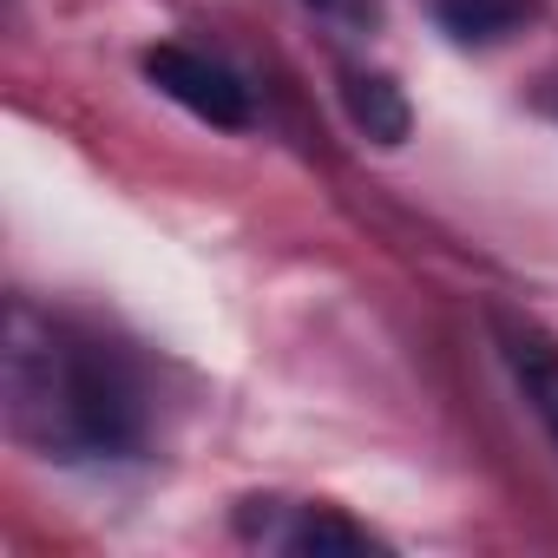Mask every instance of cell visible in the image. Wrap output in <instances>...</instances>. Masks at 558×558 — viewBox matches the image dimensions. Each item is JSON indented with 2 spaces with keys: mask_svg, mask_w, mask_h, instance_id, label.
I'll list each match as a JSON object with an SVG mask.
<instances>
[{
  "mask_svg": "<svg viewBox=\"0 0 558 558\" xmlns=\"http://www.w3.org/2000/svg\"><path fill=\"white\" fill-rule=\"evenodd\" d=\"M0 388L14 440L47 460H119L145 440V401L125 362L34 303L8 310Z\"/></svg>",
  "mask_w": 558,
  "mask_h": 558,
  "instance_id": "obj_1",
  "label": "cell"
},
{
  "mask_svg": "<svg viewBox=\"0 0 558 558\" xmlns=\"http://www.w3.org/2000/svg\"><path fill=\"white\" fill-rule=\"evenodd\" d=\"M145 80H151L165 99H178L191 119H204V125H223V132H243V125H250V86H243L223 60H210V53H197V47H178V40L151 47V53H145Z\"/></svg>",
  "mask_w": 558,
  "mask_h": 558,
  "instance_id": "obj_2",
  "label": "cell"
},
{
  "mask_svg": "<svg viewBox=\"0 0 558 558\" xmlns=\"http://www.w3.org/2000/svg\"><path fill=\"white\" fill-rule=\"evenodd\" d=\"M493 342H499V355H506V368H512L525 408H532V414L545 421V434L558 440V342H551L545 329L519 323V316H493Z\"/></svg>",
  "mask_w": 558,
  "mask_h": 558,
  "instance_id": "obj_3",
  "label": "cell"
},
{
  "mask_svg": "<svg viewBox=\"0 0 558 558\" xmlns=\"http://www.w3.org/2000/svg\"><path fill=\"white\" fill-rule=\"evenodd\" d=\"M434 21L460 47H499L532 21V0H434Z\"/></svg>",
  "mask_w": 558,
  "mask_h": 558,
  "instance_id": "obj_4",
  "label": "cell"
},
{
  "mask_svg": "<svg viewBox=\"0 0 558 558\" xmlns=\"http://www.w3.org/2000/svg\"><path fill=\"white\" fill-rule=\"evenodd\" d=\"M342 99H349V119L375 138V145H401L408 138V99H401V86L388 80V73H349L342 80Z\"/></svg>",
  "mask_w": 558,
  "mask_h": 558,
  "instance_id": "obj_5",
  "label": "cell"
},
{
  "mask_svg": "<svg viewBox=\"0 0 558 558\" xmlns=\"http://www.w3.org/2000/svg\"><path fill=\"white\" fill-rule=\"evenodd\" d=\"M276 545L283 551H375V538L362 532V525H349L336 506H296V519L276 532Z\"/></svg>",
  "mask_w": 558,
  "mask_h": 558,
  "instance_id": "obj_6",
  "label": "cell"
},
{
  "mask_svg": "<svg viewBox=\"0 0 558 558\" xmlns=\"http://www.w3.org/2000/svg\"><path fill=\"white\" fill-rule=\"evenodd\" d=\"M310 8H336V0H310Z\"/></svg>",
  "mask_w": 558,
  "mask_h": 558,
  "instance_id": "obj_7",
  "label": "cell"
}]
</instances>
